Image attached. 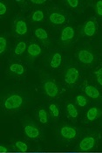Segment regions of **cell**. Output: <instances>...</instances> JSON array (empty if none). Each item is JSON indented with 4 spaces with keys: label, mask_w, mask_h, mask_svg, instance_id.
Masks as SVG:
<instances>
[{
    "label": "cell",
    "mask_w": 102,
    "mask_h": 153,
    "mask_svg": "<svg viewBox=\"0 0 102 153\" xmlns=\"http://www.w3.org/2000/svg\"><path fill=\"white\" fill-rule=\"evenodd\" d=\"M23 102H24V100H23V97L21 95L18 94H13L8 96L4 100V107L7 110H15L22 106Z\"/></svg>",
    "instance_id": "1"
},
{
    "label": "cell",
    "mask_w": 102,
    "mask_h": 153,
    "mask_svg": "<svg viewBox=\"0 0 102 153\" xmlns=\"http://www.w3.org/2000/svg\"><path fill=\"white\" fill-rule=\"evenodd\" d=\"M44 90H45L46 95H48L51 98H55L58 96L59 89L56 83L53 81H46L44 83Z\"/></svg>",
    "instance_id": "2"
},
{
    "label": "cell",
    "mask_w": 102,
    "mask_h": 153,
    "mask_svg": "<svg viewBox=\"0 0 102 153\" xmlns=\"http://www.w3.org/2000/svg\"><path fill=\"white\" fill-rule=\"evenodd\" d=\"M79 73L75 68H69L65 74V82L68 85H73L79 79Z\"/></svg>",
    "instance_id": "3"
},
{
    "label": "cell",
    "mask_w": 102,
    "mask_h": 153,
    "mask_svg": "<svg viewBox=\"0 0 102 153\" xmlns=\"http://www.w3.org/2000/svg\"><path fill=\"white\" fill-rule=\"evenodd\" d=\"M95 138L93 137H86L79 143V150L82 152H88L95 146Z\"/></svg>",
    "instance_id": "4"
},
{
    "label": "cell",
    "mask_w": 102,
    "mask_h": 153,
    "mask_svg": "<svg viewBox=\"0 0 102 153\" xmlns=\"http://www.w3.org/2000/svg\"><path fill=\"white\" fill-rule=\"evenodd\" d=\"M60 135L67 140H72L77 136V130L72 126H63L60 129Z\"/></svg>",
    "instance_id": "5"
},
{
    "label": "cell",
    "mask_w": 102,
    "mask_h": 153,
    "mask_svg": "<svg viewBox=\"0 0 102 153\" xmlns=\"http://www.w3.org/2000/svg\"><path fill=\"white\" fill-rule=\"evenodd\" d=\"M78 58L83 64H91L94 60L93 54L87 50H80L78 53Z\"/></svg>",
    "instance_id": "6"
},
{
    "label": "cell",
    "mask_w": 102,
    "mask_h": 153,
    "mask_svg": "<svg viewBox=\"0 0 102 153\" xmlns=\"http://www.w3.org/2000/svg\"><path fill=\"white\" fill-rule=\"evenodd\" d=\"M97 26L93 20H88L83 27V33L87 37H92L96 33Z\"/></svg>",
    "instance_id": "7"
},
{
    "label": "cell",
    "mask_w": 102,
    "mask_h": 153,
    "mask_svg": "<svg viewBox=\"0 0 102 153\" xmlns=\"http://www.w3.org/2000/svg\"><path fill=\"white\" fill-rule=\"evenodd\" d=\"M74 35H75L74 29L72 26H67L61 32L60 39L63 42H67V41L72 40L74 38Z\"/></svg>",
    "instance_id": "8"
},
{
    "label": "cell",
    "mask_w": 102,
    "mask_h": 153,
    "mask_svg": "<svg viewBox=\"0 0 102 153\" xmlns=\"http://www.w3.org/2000/svg\"><path fill=\"white\" fill-rule=\"evenodd\" d=\"M24 134L29 138H32V139L38 138L40 136V131L34 125H26V126H24Z\"/></svg>",
    "instance_id": "9"
},
{
    "label": "cell",
    "mask_w": 102,
    "mask_h": 153,
    "mask_svg": "<svg viewBox=\"0 0 102 153\" xmlns=\"http://www.w3.org/2000/svg\"><path fill=\"white\" fill-rule=\"evenodd\" d=\"M49 20L54 25H62L67 20L65 15L58 12H52L49 16Z\"/></svg>",
    "instance_id": "10"
},
{
    "label": "cell",
    "mask_w": 102,
    "mask_h": 153,
    "mask_svg": "<svg viewBox=\"0 0 102 153\" xmlns=\"http://www.w3.org/2000/svg\"><path fill=\"white\" fill-rule=\"evenodd\" d=\"M84 91H85L86 94L92 99H98L101 96V93L98 90V88H95L94 86H92V85L86 86L85 88Z\"/></svg>",
    "instance_id": "11"
},
{
    "label": "cell",
    "mask_w": 102,
    "mask_h": 153,
    "mask_svg": "<svg viewBox=\"0 0 102 153\" xmlns=\"http://www.w3.org/2000/svg\"><path fill=\"white\" fill-rule=\"evenodd\" d=\"M28 31V27H27V24L25 23L24 20H18L16 25H15V32L17 33V34L18 35H25L27 33Z\"/></svg>",
    "instance_id": "12"
},
{
    "label": "cell",
    "mask_w": 102,
    "mask_h": 153,
    "mask_svg": "<svg viewBox=\"0 0 102 153\" xmlns=\"http://www.w3.org/2000/svg\"><path fill=\"white\" fill-rule=\"evenodd\" d=\"M27 53L33 58L38 57L41 53V47H39L38 44H35V43L31 44L29 47H27Z\"/></svg>",
    "instance_id": "13"
},
{
    "label": "cell",
    "mask_w": 102,
    "mask_h": 153,
    "mask_svg": "<svg viewBox=\"0 0 102 153\" xmlns=\"http://www.w3.org/2000/svg\"><path fill=\"white\" fill-rule=\"evenodd\" d=\"M101 115V110L98 108H95V107H92L88 109L87 113H86V118L88 121H94L96 120L97 118L100 117Z\"/></svg>",
    "instance_id": "14"
},
{
    "label": "cell",
    "mask_w": 102,
    "mask_h": 153,
    "mask_svg": "<svg viewBox=\"0 0 102 153\" xmlns=\"http://www.w3.org/2000/svg\"><path fill=\"white\" fill-rule=\"evenodd\" d=\"M62 63V55L59 53H53L52 59H51V62L50 65L52 68H58L60 67Z\"/></svg>",
    "instance_id": "15"
},
{
    "label": "cell",
    "mask_w": 102,
    "mask_h": 153,
    "mask_svg": "<svg viewBox=\"0 0 102 153\" xmlns=\"http://www.w3.org/2000/svg\"><path fill=\"white\" fill-rule=\"evenodd\" d=\"M10 71L11 73L17 74V75H22L24 74V68L21 64L18 63H13L10 66Z\"/></svg>",
    "instance_id": "16"
},
{
    "label": "cell",
    "mask_w": 102,
    "mask_h": 153,
    "mask_svg": "<svg viewBox=\"0 0 102 153\" xmlns=\"http://www.w3.org/2000/svg\"><path fill=\"white\" fill-rule=\"evenodd\" d=\"M34 34L40 40H47L48 39V33L43 28H37L34 32Z\"/></svg>",
    "instance_id": "17"
},
{
    "label": "cell",
    "mask_w": 102,
    "mask_h": 153,
    "mask_svg": "<svg viewBox=\"0 0 102 153\" xmlns=\"http://www.w3.org/2000/svg\"><path fill=\"white\" fill-rule=\"evenodd\" d=\"M25 50H27V46H26L25 42L21 41V42H19V43L16 46V47H15L14 53H15L16 55H21V54H23V53L25 52Z\"/></svg>",
    "instance_id": "18"
},
{
    "label": "cell",
    "mask_w": 102,
    "mask_h": 153,
    "mask_svg": "<svg viewBox=\"0 0 102 153\" xmlns=\"http://www.w3.org/2000/svg\"><path fill=\"white\" fill-rule=\"evenodd\" d=\"M67 110L68 115L72 118H76L79 115L76 107L74 106V104H72V103H68L67 105Z\"/></svg>",
    "instance_id": "19"
},
{
    "label": "cell",
    "mask_w": 102,
    "mask_h": 153,
    "mask_svg": "<svg viewBox=\"0 0 102 153\" xmlns=\"http://www.w3.org/2000/svg\"><path fill=\"white\" fill-rule=\"evenodd\" d=\"M44 12H42L41 10H38V11H35L33 13V16H32V20L33 22H40L44 19Z\"/></svg>",
    "instance_id": "20"
},
{
    "label": "cell",
    "mask_w": 102,
    "mask_h": 153,
    "mask_svg": "<svg viewBox=\"0 0 102 153\" xmlns=\"http://www.w3.org/2000/svg\"><path fill=\"white\" fill-rule=\"evenodd\" d=\"M38 120L41 123L45 124L47 122H48V116H47V113L45 109H39L38 111Z\"/></svg>",
    "instance_id": "21"
},
{
    "label": "cell",
    "mask_w": 102,
    "mask_h": 153,
    "mask_svg": "<svg viewBox=\"0 0 102 153\" xmlns=\"http://www.w3.org/2000/svg\"><path fill=\"white\" fill-rule=\"evenodd\" d=\"M76 103L79 105V107H85L87 104V99L82 95V94H79L76 97Z\"/></svg>",
    "instance_id": "22"
},
{
    "label": "cell",
    "mask_w": 102,
    "mask_h": 153,
    "mask_svg": "<svg viewBox=\"0 0 102 153\" xmlns=\"http://www.w3.org/2000/svg\"><path fill=\"white\" fill-rule=\"evenodd\" d=\"M15 146H16V148H17L19 152H27V150H28L27 144L24 143L22 141L16 142Z\"/></svg>",
    "instance_id": "23"
},
{
    "label": "cell",
    "mask_w": 102,
    "mask_h": 153,
    "mask_svg": "<svg viewBox=\"0 0 102 153\" xmlns=\"http://www.w3.org/2000/svg\"><path fill=\"white\" fill-rule=\"evenodd\" d=\"M7 47V41L6 39L4 37H0V53H4Z\"/></svg>",
    "instance_id": "24"
},
{
    "label": "cell",
    "mask_w": 102,
    "mask_h": 153,
    "mask_svg": "<svg viewBox=\"0 0 102 153\" xmlns=\"http://www.w3.org/2000/svg\"><path fill=\"white\" fill-rule=\"evenodd\" d=\"M49 109H50V111H51V113H52V115L53 117H58L59 116V110H58L56 104H51L49 106Z\"/></svg>",
    "instance_id": "25"
},
{
    "label": "cell",
    "mask_w": 102,
    "mask_h": 153,
    "mask_svg": "<svg viewBox=\"0 0 102 153\" xmlns=\"http://www.w3.org/2000/svg\"><path fill=\"white\" fill-rule=\"evenodd\" d=\"M95 9L96 12L99 16H102V0L97 1L96 4H95Z\"/></svg>",
    "instance_id": "26"
},
{
    "label": "cell",
    "mask_w": 102,
    "mask_h": 153,
    "mask_svg": "<svg viewBox=\"0 0 102 153\" xmlns=\"http://www.w3.org/2000/svg\"><path fill=\"white\" fill-rule=\"evenodd\" d=\"M95 75H96V79H97V82L98 83L102 86V68H101L99 70L95 71Z\"/></svg>",
    "instance_id": "27"
},
{
    "label": "cell",
    "mask_w": 102,
    "mask_h": 153,
    "mask_svg": "<svg viewBox=\"0 0 102 153\" xmlns=\"http://www.w3.org/2000/svg\"><path fill=\"white\" fill-rule=\"evenodd\" d=\"M67 4H69V6L72 7V8H77L78 5H79V2L78 0H68Z\"/></svg>",
    "instance_id": "28"
},
{
    "label": "cell",
    "mask_w": 102,
    "mask_h": 153,
    "mask_svg": "<svg viewBox=\"0 0 102 153\" xmlns=\"http://www.w3.org/2000/svg\"><path fill=\"white\" fill-rule=\"evenodd\" d=\"M7 12V7L6 5L3 3V2H0V15H4Z\"/></svg>",
    "instance_id": "29"
},
{
    "label": "cell",
    "mask_w": 102,
    "mask_h": 153,
    "mask_svg": "<svg viewBox=\"0 0 102 153\" xmlns=\"http://www.w3.org/2000/svg\"><path fill=\"white\" fill-rule=\"evenodd\" d=\"M33 4H45V0H32L31 1Z\"/></svg>",
    "instance_id": "30"
},
{
    "label": "cell",
    "mask_w": 102,
    "mask_h": 153,
    "mask_svg": "<svg viewBox=\"0 0 102 153\" xmlns=\"http://www.w3.org/2000/svg\"><path fill=\"white\" fill-rule=\"evenodd\" d=\"M7 152V149H6V147H4V146L1 145V146H0V152L4 153V152Z\"/></svg>",
    "instance_id": "31"
}]
</instances>
